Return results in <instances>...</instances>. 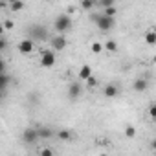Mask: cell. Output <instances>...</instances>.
<instances>
[{"label": "cell", "mask_w": 156, "mask_h": 156, "mask_svg": "<svg viewBox=\"0 0 156 156\" xmlns=\"http://www.w3.org/2000/svg\"><path fill=\"white\" fill-rule=\"evenodd\" d=\"M92 20L96 22V26L103 31V33H107V31H110L114 26H116V20L112 19V17H107V15H103V13H94L92 15Z\"/></svg>", "instance_id": "obj_1"}, {"label": "cell", "mask_w": 156, "mask_h": 156, "mask_svg": "<svg viewBox=\"0 0 156 156\" xmlns=\"http://www.w3.org/2000/svg\"><path fill=\"white\" fill-rule=\"evenodd\" d=\"M72 26H73V22H72L70 15H59L53 22V28L57 30V35H64L66 31L72 30Z\"/></svg>", "instance_id": "obj_2"}, {"label": "cell", "mask_w": 156, "mask_h": 156, "mask_svg": "<svg viewBox=\"0 0 156 156\" xmlns=\"http://www.w3.org/2000/svg\"><path fill=\"white\" fill-rule=\"evenodd\" d=\"M53 64H55V51L53 50H42V53H41V66L51 68Z\"/></svg>", "instance_id": "obj_3"}, {"label": "cell", "mask_w": 156, "mask_h": 156, "mask_svg": "<svg viewBox=\"0 0 156 156\" xmlns=\"http://www.w3.org/2000/svg\"><path fill=\"white\" fill-rule=\"evenodd\" d=\"M37 140H39V129H33V127L24 129V132H22V141L24 143H35Z\"/></svg>", "instance_id": "obj_4"}, {"label": "cell", "mask_w": 156, "mask_h": 156, "mask_svg": "<svg viewBox=\"0 0 156 156\" xmlns=\"http://www.w3.org/2000/svg\"><path fill=\"white\" fill-rule=\"evenodd\" d=\"M17 48H19V51H20L22 55H30V53L33 51L35 44H33V41H31V39H22V41L17 44Z\"/></svg>", "instance_id": "obj_5"}, {"label": "cell", "mask_w": 156, "mask_h": 156, "mask_svg": "<svg viewBox=\"0 0 156 156\" xmlns=\"http://www.w3.org/2000/svg\"><path fill=\"white\" fill-rule=\"evenodd\" d=\"M50 44H51V50H53V51H61V50L66 48V37H64V35H55V37L50 41Z\"/></svg>", "instance_id": "obj_6"}, {"label": "cell", "mask_w": 156, "mask_h": 156, "mask_svg": "<svg viewBox=\"0 0 156 156\" xmlns=\"http://www.w3.org/2000/svg\"><path fill=\"white\" fill-rule=\"evenodd\" d=\"M147 88H149V79H145V77H140V79H136V81L132 83V90L138 92V94L145 92Z\"/></svg>", "instance_id": "obj_7"}, {"label": "cell", "mask_w": 156, "mask_h": 156, "mask_svg": "<svg viewBox=\"0 0 156 156\" xmlns=\"http://www.w3.org/2000/svg\"><path fill=\"white\" fill-rule=\"evenodd\" d=\"M81 92H83L81 83H72V85H70V88H68V98H70L72 101H75L77 98L81 96Z\"/></svg>", "instance_id": "obj_8"}, {"label": "cell", "mask_w": 156, "mask_h": 156, "mask_svg": "<svg viewBox=\"0 0 156 156\" xmlns=\"http://www.w3.org/2000/svg\"><path fill=\"white\" fill-rule=\"evenodd\" d=\"M103 94H105V98H108V99L118 98V96H119V87L114 85V83H110V85H107V87L103 88Z\"/></svg>", "instance_id": "obj_9"}, {"label": "cell", "mask_w": 156, "mask_h": 156, "mask_svg": "<svg viewBox=\"0 0 156 156\" xmlns=\"http://www.w3.org/2000/svg\"><path fill=\"white\" fill-rule=\"evenodd\" d=\"M30 33H31V41H44L46 39V31L41 28V26H33L31 30H30Z\"/></svg>", "instance_id": "obj_10"}, {"label": "cell", "mask_w": 156, "mask_h": 156, "mask_svg": "<svg viewBox=\"0 0 156 156\" xmlns=\"http://www.w3.org/2000/svg\"><path fill=\"white\" fill-rule=\"evenodd\" d=\"M92 77V68L88 66V64H83L81 68H79V79H83V81H88Z\"/></svg>", "instance_id": "obj_11"}, {"label": "cell", "mask_w": 156, "mask_h": 156, "mask_svg": "<svg viewBox=\"0 0 156 156\" xmlns=\"http://www.w3.org/2000/svg\"><path fill=\"white\" fill-rule=\"evenodd\" d=\"M8 85H9V75H8V72L0 73V88H2V92L8 90Z\"/></svg>", "instance_id": "obj_12"}, {"label": "cell", "mask_w": 156, "mask_h": 156, "mask_svg": "<svg viewBox=\"0 0 156 156\" xmlns=\"http://www.w3.org/2000/svg\"><path fill=\"white\" fill-rule=\"evenodd\" d=\"M51 136H53V130H51L50 127H41V129H39V138L48 140V138H51Z\"/></svg>", "instance_id": "obj_13"}, {"label": "cell", "mask_w": 156, "mask_h": 156, "mask_svg": "<svg viewBox=\"0 0 156 156\" xmlns=\"http://www.w3.org/2000/svg\"><path fill=\"white\" fill-rule=\"evenodd\" d=\"M145 42H147L149 46H154V44H156V31H154V30H149V31L145 33Z\"/></svg>", "instance_id": "obj_14"}, {"label": "cell", "mask_w": 156, "mask_h": 156, "mask_svg": "<svg viewBox=\"0 0 156 156\" xmlns=\"http://www.w3.org/2000/svg\"><path fill=\"white\" fill-rule=\"evenodd\" d=\"M57 136H59V140H62V141H68V140L73 138V134H72L68 129H61V130L57 132Z\"/></svg>", "instance_id": "obj_15"}, {"label": "cell", "mask_w": 156, "mask_h": 156, "mask_svg": "<svg viewBox=\"0 0 156 156\" xmlns=\"http://www.w3.org/2000/svg\"><path fill=\"white\" fill-rule=\"evenodd\" d=\"M105 50H107V51H110V53H116V51H118V42H116V41H112V39H110V41H107V42H105Z\"/></svg>", "instance_id": "obj_16"}, {"label": "cell", "mask_w": 156, "mask_h": 156, "mask_svg": "<svg viewBox=\"0 0 156 156\" xmlns=\"http://www.w3.org/2000/svg\"><path fill=\"white\" fill-rule=\"evenodd\" d=\"M90 50H92V53H101L103 50H105V44H101V42H92V46H90Z\"/></svg>", "instance_id": "obj_17"}, {"label": "cell", "mask_w": 156, "mask_h": 156, "mask_svg": "<svg viewBox=\"0 0 156 156\" xmlns=\"http://www.w3.org/2000/svg\"><path fill=\"white\" fill-rule=\"evenodd\" d=\"M125 136H127V138H134V136H136V127L127 125V127H125Z\"/></svg>", "instance_id": "obj_18"}, {"label": "cell", "mask_w": 156, "mask_h": 156, "mask_svg": "<svg viewBox=\"0 0 156 156\" xmlns=\"http://www.w3.org/2000/svg\"><path fill=\"white\" fill-rule=\"evenodd\" d=\"M9 9L11 11H20V9H24V2H11Z\"/></svg>", "instance_id": "obj_19"}, {"label": "cell", "mask_w": 156, "mask_h": 156, "mask_svg": "<svg viewBox=\"0 0 156 156\" xmlns=\"http://www.w3.org/2000/svg\"><path fill=\"white\" fill-rule=\"evenodd\" d=\"M103 15H107V17H112V19H114V15H116V6H112V8H107V9H103Z\"/></svg>", "instance_id": "obj_20"}, {"label": "cell", "mask_w": 156, "mask_h": 156, "mask_svg": "<svg viewBox=\"0 0 156 156\" xmlns=\"http://www.w3.org/2000/svg\"><path fill=\"white\" fill-rule=\"evenodd\" d=\"M39 156H55V154H53V151H51L50 147H44V149H41Z\"/></svg>", "instance_id": "obj_21"}, {"label": "cell", "mask_w": 156, "mask_h": 156, "mask_svg": "<svg viewBox=\"0 0 156 156\" xmlns=\"http://www.w3.org/2000/svg\"><path fill=\"white\" fill-rule=\"evenodd\" d=\"M99 6H101L103 9H107V8H112V6H114V0H101V2H99Z\"/></svg>", "instance_id": "obj_22"}, {"label": "cell", "mask_w": 156, "mask_h": 156, "mask_svg": "<svg viewBox=\"0 0 156 156\" xmlns=\"http://www.w3.org/2000/svg\"><path fill=\"white\" fill-rule=\"evenodd\" d=\"M81 8H83V9H92V8H94V2H92V0H83V2H81Z\"/></svg>", "instance_id": "obj_23"}, {"label": "cell", "mask_w": 156, "mask_h": 156, "mask_svg": "<svg viewBox=\"0 0 156 156\" xmlns=\"http://www.w3.org/2000/svg\"><path fill=\"white\" fill-rule=\"evenodd\" d=\"M96 85H98V81H96V77H94V75H92V77H90V79H88V81H87V87H88V88H94V87H96Z\"/></svg>", "instance_id": "obj_24"}, {"label": "cell", "mask_w": 156, "mask_h": 156, "mask_svg": "<svg viewBox=\"0 0 156 156\" xmlns=\"http://www.w3.org/2000/svg\"><path fill=\"white\" fill-rule=\"evenodd\" d=\"M149 116H151L152 119H156V105H151V107H149Z\"/></svg>", "instance_id": "obj_25"}, {"label": "cell", "mask_w": 156, "mask_h": 156, "mask_svg": "<svg viewBox=\"0 0 156 156\" xmlns=\"http://www.w3.org/2000/svg\"><path fill=\"white\" fill-rule=\"evenodd\" d=\"M4 28H6V30L13 28V20H6V22H4Z\"/></svg>", "instance_id": "obj_26"}, {"label": "cell", "mask_w": 156, "mask_h": 156, "mask_svg": "<svg viewBox=\"0 0 156 156\" xmlns=\"http://www.w3.org/2000/svg\"><path fill=\"white\" fill-rule=\"evenodd\" d=\"M6 46H8V42H6V39H2V41H0V48L6 50Z\"/></svg>", "instance_id": "obj_27"}, {"label": "cell", "mask_w": 156, "mask_h": 156, "mask_svg": "<svg viewBox=\"0 0 156 156\" xmlns=\"http://www.w3.org/2000/svg\"><path fill=\"white\" fill-rule=\"evenodd\" d=\"M151 147H152V151H154V152H156V138H154V140H152V141H151Z\"/></svg>", "instance_id": "obj_28"}, {"label": "cell", "mask_w": 156, "mask_h": 156, "mask_svg": "<svg viewBox=\"0 0 156 156\" xmlns=\"http://www.w3.org/2000/svg\"><path fill=\"white\" fill-rule=\"evenodd\" d=\"M154 31H156V30H154Z\"/></svg>", "instance_id": "obj_29"}, {"label": "cell", "mask_w": 156, "mask_h": 156, "mask_svg": "<svg viewBox=\"0 0 156 156\" xmlns=\"http://www.w3.org/2000/svg\"><path fill=\"white\" fill-rule=\"evenodd\" d=\"M154 121H156V119H154Z\"/></svg>", "instance_id": "obj_30"}]
</instances>
